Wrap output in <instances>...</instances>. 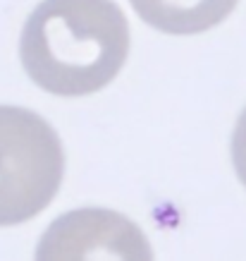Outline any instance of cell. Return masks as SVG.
<instances>
[{
	"mask_svg": "<svg viewBox=\"0 0 246 261\" xmlns=\"http://www.w3.org/2000/svg\"><path fill=\"white\" fill-rule=\"evenodd\" d=\"M127 56L129 24L112 0H41L19 39L29 80L67 98L105 89Z\"/></svg>",
	"mask_w": 246,
	"mask_h": 261,
	"instance_id": "cell-1",
	"label": "cell"
},
{
	"mask_svg": "<svg viewBox=\"0 0 246 261\" xmlns=\"http://www.w3.org/2000/svg\"><path fill=\"white\" fill-rule=\"evenodd\" d=\"M63 175V142L50 122L19 106H0V228L39 216Z\"/></svg>",
	"mask_w": 246,
	"mask_h": 261,
	"instance_id": "cell-2",
	"label": "cell"
},
{
	"mask_svg": "<svg viewBox=\"0 0 246 261\" xmlns=\"http://www.w3.org/2000/svg\"><path fill=\"white\" fill-rule=\"evenodd\" d=\"M34 261H153L148 238L110 208H74L41 235Z\"/></svg>",
	"mask_w": 246,
	"mask_h": 261,
	"instance_id": "cell-3",
	"label": "cell"
},
{
	"mask_svg": "<svg viewBox=\"0 0 246 261\" xmlns=\"http://www.w3.org/2000/svg\"><path fill=\"white\" fill-rule=\"evenodd\" d=\"M143 22L165 34L191 36L225 22L239 0H129Z\"/></svg>",
	"mask_w": 246,
	"mask_h": 261,
	"instance_id": "cell-4",
	"label": "cell"
},
{
	"mask_svg": "<svg viewBox=\"0 0 246 261\" xmlns=\"http://www.w3.org/2000/svg\"><path fill=\"white\" fill-rule=\"evenodd\" d=\"M232 163H234V170H237L239 180L244 182V187H246V108L239 115L234 135H232Z\"/></svg>",
	"mask_w": 246,
	"mask_h": 261,
	"instance_id": "cell-5",
	"label": "cell"
}]
</instances>
